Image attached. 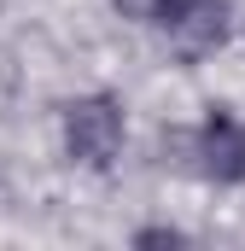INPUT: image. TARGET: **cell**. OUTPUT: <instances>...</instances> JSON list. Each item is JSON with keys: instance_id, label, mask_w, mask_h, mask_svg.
Segmentation results:
<instances>
[{"instance_id": "7a4b0ae2", "label": "cell", "mask_w": 245, "mask_h": 251, "mask_svg": "<svg viewBox=\"0 0 245 251\" xmlns=\"http://www.w3.org/2000/svg\"><path fill=\"white\" fill-rule=\"evenodd\" d=\"M193 158H198V176L222 187L245 181V117H228V111L204 117V128L193 134Z\"/></svg>"}, {"instance_id": "277c9868", "label": "cell", "mask_w": 245, "mask_h": 251, "mask_svg": "<svg viewBox=\"0 0 245 251\" xmlns=\"http://www.w3.org/2000/svg\"><path fill=\"white\" fill-rule=\"evenodd\" d=\"M134 246H181V234L175 228H146V234H134Z\"/></svg>"}, {"instance_id": "6da1fadb", "label": "cell", "mask_w": 245, "mask_h": 251, "mask_svg": "<svg viewBox=\"0 0 245 251\" xmlns=\"http://www.w3.org/2000/svg\"><path fill=\"white\" fill-rule=\"evenodd\" d=\"M64 146L76 164L88 170H105L122 152V105L111 94H82L64 105Z\"/></svg>"}, {"instance_id": "3957f363", "label": "cell", "mask_w": 245, "mask_h": 251, "mask_svg": "<svg viewBox=\"0 0 245 251\" xmlns=\"http://www.w3.org/2000/svg\"><path fill=\"white\" fill-rule=\"evenodd\" d=\"M228 29H234V12H228V0H187L181 18L164 29V41H170V53L175 59H204V53H216L222 41H228Z\"/></svg>"}]
</instances>
